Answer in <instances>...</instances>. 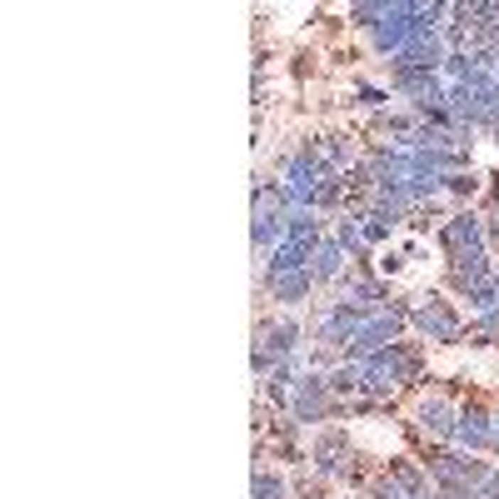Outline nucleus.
Returning a JSON list of instances; mask_svg holds the SVG:
<instances>
[{
	"instance_id": "nucleus-1",
	"label": "nucleus",
	"mask_w": 499,
	"mask_h": 499,
	"mask_svg": "<svg viewBox=\"0 0 499 499\" xmlns=\"http://www.w3.org/2000/svg\"><path fill=\"white\" fill-rule=\"evenodd\" d=\"M325 390H330V380L305 375V380L295 385V419H305V424H310V419H320V414H325V404H330V395H325Z\"/></svg>"
},
{
	"instance_id": "nucleus-2",
	"label": "nucleus",
	"mask_w": 499,
	"mask_h": 499,
	"mask_svg": "<svg viewBox=\"0 0 499 499\" xmlns=\"http://www.w3.org/2000/svg\"><path fill=\"white\" fill-rule=\"evenodd\" d=\"M310 280H315L310 270H300V275H275V280H270V290H275V300L295 305V300H300V295L310 290Z\"/></svg>"
},
{
	"instance_id": "nucleus-3",
	"label": "nucleus",
	"mask_w": 499,
	"mask_h": 499,
	"mask_svg": "<svg viewBox=\"0 0 499 499\" xmlns=\"http://www.w3.org/2000/svg\"><path fill=\"white\" fill-rule=\"evenodd\" d=\"M340 255H345V245H340V240H325V245H320V255H315V270H310V275H315V280L340 275Z\"/></svg>"
},
{
	"instance_id": "nucleus-4",
	"label": "nucleus",
	"mask_w": 499,
	"mask_h": 499,
	"mask_svg": "<svg viewBox=\"0 0 499 499\" xmlns=\"http://www.w3.org/2000/svg\"><path fill=\"white\" fill-rule=\"evenodd\" d=\"M255 499H285V484H280V474H265V469H255Z\"/></svg>"
}]
</instances>
